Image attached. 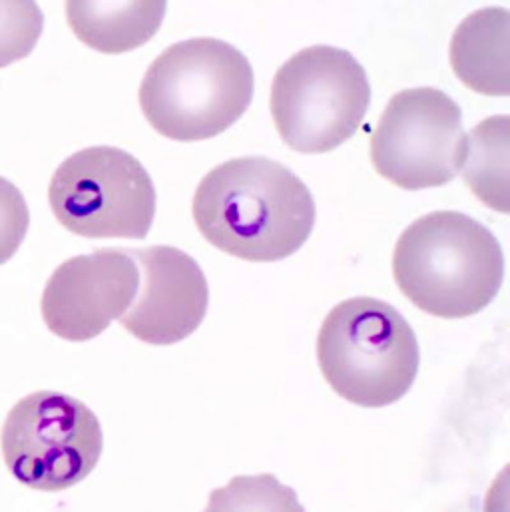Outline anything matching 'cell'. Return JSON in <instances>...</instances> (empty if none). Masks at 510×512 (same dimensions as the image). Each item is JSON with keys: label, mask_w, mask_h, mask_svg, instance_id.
Instances as JSON below:
<instances>
[{"label": "cell", "mask_w": 510, "mask_h": 512, "mask_svg": "<svg viewBox=\"0 0 510 512\" xmlns=\"http://www.w3.org/2000/svg\"><path fill=\"white\" fill-rule=\"evenodd\" d=\"M138 289L140 269L128 250L70 257L44 287L42 319L64 341H90L128 311Z\"/></svg>", "instance_id": "cell-9"}, {"label": "cell", "mask_w": 510, "mask_h": 512, "mask_svg": "<svg viewBox=\"0 0 510 512\" xmlns=\"http://www.w3.org/2000/svg\"><path fill=\"white\" fill-rule=\"evenodd\" d=\"M128 252L142 269V289L120 325L148 345H174L190 337L202 325L210 301L198 261L170 246Z\"/></svg>", "instance_id": "cell-10"}, {"label": "cell", "mask_w": 510, "mask_h": 512, "mask_svg": "<svg viewBox=\"0 0 510 512\" xmlns=\"http://www.w3.org/2000/svg\"><path fill=\"white\" fill-rule=\"evenodd\" d=\"M192 212L214 248L244 261L293 256L315 226L309 188L279 162L259 156L236 158L208 172Z\"/></svg>", "instance_id": "cell-1"}, {"label": "cell", "mask_w": 510, "mask_h": 512, "mask_svg": "<svg viewBox=\"0 0 510 512\" xmlns=\"http://www.w3.org/2000/svg\"><path fill=\"white\" fill-rule=\"evenodd\" d=\"M463 150L461 108L437 88L395 94L371 134L377 174L411 192L453 182L461 172Z\"/></svg>", "instance_id": "cell-8"}, {"label": "cell", "mask_w": 510, "mask_h": 512, "mask_svg": "<svg viewBox=\"0 0 510 512\" xmlns=\"http://www.w3.org/2000/svg\"><path fill=\"white\" fill-rule=\"evenodd\" d=\"M509 116H491L465 136L461 172L471 192L491 210L509 212Z\"/></svg>", "instance_id": "cell-13"}, {"label": "cell", "mask_w": 510, "mask_h": 512, "mask_svg": "<svg viewBox=\"0 0 510 512\" xmlns=\"http://www.w3.org/2000/svg\"><path fill=\"white\" fill-rule=\"evenodd\" d=\"M28 226L30 212L22 192L0 176V265L20 250Z\"/></svg>", "instance_id": "cell-16"}, {"label": "cell", "mask_w": 510, "mask_h": 512, "mask_svg": "<svg viewBox=\"0 0 510 512\" xmlns=\"http://www.w3.org/2000/svg\"><path fill=\"white\" fill-rule=\"evenodd\" d=\"M254 68L232 44L192 38L166 48L148 68L140 106L168 140L202 142L226 132L250 108Z\"/></svg>", "instance_id": "cell-3"}, {"label": "cell", "mask_w": 510, "mask_h": 512, "mask_svg": "<svg viewBox=\"0 0 510 512\" xmlns=\"http://www.w3.org/2000/svg\"><path fill=\"white\" fill-rule=\"evenodd\" d=\"M168 0H66L74 36L102 54H124L156 36Z\"/></svg>", "instance_id": "cell-11"}, {"label": "cell", "mask_w": 510, "mask_h": 512, "mask_svg": "<svg viewBox=\"0 0 510 512\" xmlns=\"http://www.w3.org/2000/svg\"><path fill=\"white\" fill-rule=\"evenodd\" d=\"M58 224L88 240H144L156 216V188L128 152L92 146L64 160L48 186Z\"/></svg>", "instance_id": "cell-6"}, {"label": "cell", "mask_w": 510, "mask_h": 512, "mask_svg": "<svg viewBox=\"0 0 510 512\" xmlns=\"http://www.w3.org/2000/svg\"><path fill=\"white\" fill-rule=\"evenodd\" d=\"M325 381L345 401L379 409L403 399L419 373V343L409 321L375 297L337 303L317 337Z\"/></svg>", "instance_id": "cell-4"}, {"label": "cell", "mask_w": 510, "mask_h": 512, "mask_svg": "<svg viewBox=\"0 0 510 512\" xmlns=\"http://www.w3.org/2000/svg\"><path fill=\"white\" fill-rule=\"evenodd\" d=\"M0 445L18 483L58 493L80 485L96 469L104 435L98 417L82 401L56 391H36L10 409Z\"/></svg>", "instance_id": "cell-7"}, {"label": "cell", "mask_w": 510, "mask_h": 512, "mask_svg": "<svg viewBox=\"0 0 510 512\" xmlns=\"http://www.w3.org/2000/svg\"><path fill=\"white\" fill-rule=\"evenodd\" d=\"M401 293L421 311L463 319L497 297L505 277L499 240L461 212H433L415 220L393 252Z\"/></svg>", "instance_id": "cell-2"}, {"label": "cell", "mask_w": 510, "mask_h": 512, "mask_svg": "<svg viewBox=\"0 0 510 512\" xmlns=\"http://www.w3.org/2000/svg\"><path fill=\"white\" fill-rule=\"evenodd\" d=\"M371 104L365 68L347 50L309 46L293 54L271 86L281 140L301 154H325L355 136Z\"/></svg>", "instance_id": "cell-5"}, {"label": "cell", "mask_w": 510, "mask_h": 512, "mask_svg": "<svg viewBox=\"0 0 510 512\" xmlns=\"http://www.w3.org/2000/svg\"><path fill=\"white\" fill-rule=\"evenodd\" d=\"M509 26V10L491 6L469 14L455 30L451 66L473 92L509 96Z\"/></svg>", "instance_id": "cell-12"}, {"label": "cell", "mask_w": 510, "mask_h": 512, "mask_svg": "<svg viewBox=\"0 0 510 512\" xmlns=\"http://www.w3.org/2000/svg\"><path fill=\"white\" fill-rule=\"evenodd\" d=\"M44 14L36 0H0V68L24 60L38 44Z\"/></svg>", "instance_id": "cell-15"}, {"label": "cell", "mask_w": 510, "mask_h": 512, "mask_svg": "<svg viewBox=\"0 0 510 512\" xmlns=\"http://www.w3.org/2000/svg\"><path fill=\"white\" fill-rule=\"evenodd\" d=\"M204 512H305L297 495L273 475L234 477L210 495Z\"/></svg>", "instance_id": "cell-14"}]
</instances>
